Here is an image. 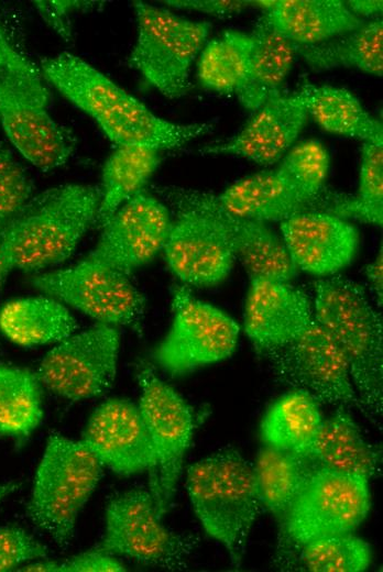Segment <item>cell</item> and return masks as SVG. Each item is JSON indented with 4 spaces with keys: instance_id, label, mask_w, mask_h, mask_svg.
<instances>
[{
    "instance_id": "cell-1",
    "label": "cell",
    "mask_w": 383,
    "mask_h": 572,
    "mask_svg": "<svg viewBox=\"0 0 383 572\" xmlns=\"http://www.w3.org/2000/svg\"><path fill=\"white\" fill-rule=\"evenodd\" d=\"M39 68L46 82L94 119L117 145L172 150L214 130L211 122L176 123L157 117L108 76L69 52L43 58Z\"/></svg>"
},
{
    "instance_id": "cell-2",
    "label": "cell",
    "mask_w": 383,
    "mask_h": 572,
    "mask_svg": "<svg viewBox=\"0 0 383 572\" xmlns=\"http://www.w3.org/2000/svg\"><path fill=\"white\" fill-rule=\"evenodd\" d=\"M314 316L342 351L364 417L381 426L383 322L364 287L339 274L313 282Z\"/></svg>"
},
{
    "instance_id": "cell-3",
    "label": "cell",
    "mask_w": 383,
    "mask_h": 572,
    "mask_svg": "<svg viewBox=\"0 0 383 572\" xmlns=\"http://www.w3.org/2000/svg\"><path fill=\"white\" fill-rule=\"evenodd\" d=\"M100 189L65 184L32 196L7 221L4 251L12 270L37 272L68 258L96 224Z\"/></svg>"
},
{
    "instance_id": "cell-4",
    "label": "cell",
    "mask_w": 383,
    "mask_h": 572,
    "mask_svg": "<svg viewBox=\"0 0 383 572\" xmlns=\"http://www.w3.org/2000/svg\"><path fill=\"white\" fill-rule=\"evenodd\" d=\"M185 487L203 528L223 546L238 570L264 508L252 464L234 448L218 450L188 466Z\"/></svg>"
},
{
    "instance_id": "cell-5",
    "label": "cell",
    "mask_w": 383,
    "mask_h": 572,
    "mask_svg": "<svg viewBox=\"0 0 383 572\" xmlns=\"http://www.w3.org/2000/svg\"><path fill=\"white\" fill-rule=\"evenodd\" d=\"M370 507L368 481L317 469L278 519L274 566L281 571L298 570V553L305 543L324 536L353 531Z\"/></svg>"
},
{
    "instance_id": "cell-6",
    "label": "cell",
    "mask_w": 383,
    "mask_h": 572,
    "mask_svg": "<svg viewBox=\"0 0 383 572\" xmlns=\"http://www.w3.org/2000/svg\"><path fill=\"white\" fill-rule=\"evenodd\" d=\"M102 468L80 440L58 432L48 436L26 515L59 547L69 546L78 515L95 491Z\"/></svg>"
},
{
    "instance_id": "cell-7",
    "label": "cell",
    "mask_w": 383,
    "mask_h": 572,
    "mask_svg": "<svg viewBox=\"0 0 383 572\" xmlns=\"http://www.w3.org/2000/svg\"><path fill=\"white\" fill-rule=\"evenodd\" d=\"M172 215L163 248L172 273L185 286L209 287L231 272L236 255L219 221L203 206L196 189L153 185Z\"/></svg>"
},
{
    "instance_id": "cell-8",
    "label": "cell",
    "mask_w": 383,
    "mask_h": 572,
    "mask_svg": "<svg viewBox=\"0 0 383 572\" xmlns=\"http://www.w3.org/2000/svg\"><path fill=\"white\" fill-rule=\"evenodd\" d=\"M136 380L140 388L138 406L155 459L149 491L158 516L163 518L173 504L199 417L149 362H139Z\"/></svg>"
},
{
    "instance_id": "cell-9",
    "label": "cell",
    "mask_w": 383,
    "mask_h": 572,
    "mask_svg": "<svg viewBox=\"0 0 383 572\" xmlns=\"http://www.w3.org/2000/svg\"><path fill=\"white\" fill-rule=\"evenodd\" d=\"M133 8L138 36L129 65L164 97H183L190 87L192 64L212 25L142 1H135Z\"/></svg>"
},
{
    "instance_id": "cell-10",
    "label": "cell",
    "mask_w": 383,
    "mask_h": 572,
    "mask_svg": "<svg viewBox=\"0 0 383 572\" xmlns=\"http://www.w3.org/2000/svg\"><path fill=\"white\" fill-rule=\"evenodd\" d=\"M105 521L103 536L94 549L165 570L185 569L199 542L195 535L167 528L145 488L112 496L106 506Z\"/></svg>"
},
{
    "instance_id": "cell-11",
    "label": "cell",
    "mask_w": 383,
    "mask_h": 572,
    "mask_svg": "<svg viewBox=\"0 0 383 572\" xmlns=\"http://www.w3.org/2000/svg\"><path fill=\"white\" fill-rule=\"evenodd\" d=\"M171 327L154 348V363L172 377L229 358L237 348L240 327L221 309L199 300L185 285L172 292Z\"/></svg>"
},
{
    "instance_id": "cell-12",
    "label": "cell",
    "mask_w": 383,
    "mask_h": 572,
    "mask_svg": "<svg viewBox=\"0 0 383 572\" xmlns=\"http://www.w3.org/2000/svg\"><path fill=\"white\" fill-rule=\"evenodd\" d=\"M262 355L291 389L308 394L319 405L357 409L364 416L348 362L315 316L295 338Z\"/></svg>"
},
{
    "instance_id": "cell-13",
    "label": "cell",
    "mask_w": 383,
    "mask_h": 572,
    "mask_svg": "<svg viewBox=\"0 0 383 572\" xmlns=\"http://www.w3.org/2000/svg\"><path fill=\"white\" fill-rule=\"evenodd\" d=\"M30 284L98 322L124 326L142 334L145 298L129 276L84 258L65 270L34 274Z\"/></svg>"
},
{
    "instance_id": "cell-14",
    "label": "cell",
    "mask_w": 383,
    "mask_h": 572,
    "mask_svg": "<svg viewBox=\"0 0 383 572\" xmlns=\"http://www.w3.org/2000/svg\"><path fill=\"white\" fill-rule=\"evenodd\" d=\"M119 344V328L98 322L57 342L35 373L43 386L61 397L101 396L114 382Z\"/></svg>"
},
{
    "instance_id": "cell-15",
    "label": "cell",
    "mask_w": 383,
    "mask_h": 572,
    "mask_svg": "<svg viewBox=\"0 0 383 572\" xmlns=\"http://www.w3.org/2000/svg\"><path fill=\"white\" fill-rule=\"evenodd\" d=\"M44 78L0 79V121L6 135L32 165L51 170L64 165L74 139L47 111Z\"/></svg>"
},
{
    "instance_id": "cell-16",
    "label": "cell",
    "mask_w": 383,
    "mask_h": 572,
    "mask_svg": "<svg viewBox=\"0 0 383 572\" xmlns=\"http://www.w3.org/2000/svg\"><path fill=\"white\" fill-rule=\"evenodd\" d=\"M171 227L168 208L143 189L101 227L98 243L86 258L130 276L163 251Z\"/></svg>"
},
{
    "instance_id": "cell-17",
    "label": "cell",
    "mask_w": 383,
    "mask_h": 572,
    "mask_svg": "<svg viewBox=\"0 0 383 572\" xmlns=\"http://www.w3.org/2000/svg\"><path fill=\"white\" fill-rule=\"evenodd\" d=\"M80 441L113 473L130 476L153 471L155 459L139 406L111 398L91 414Z\"/></svg>"
},
{
    "instance_id": "cell-18",
    "label": "cell",
    "mask_w": 383,
    "mask_h": 572,
    "mask_svg": "<svg viewBox=\"0 0 383 572\" xmlns=\"http://www.w3.org/2000/svg\"><path fill=\"white\" fill-rule=\"evenodd\" d=\"M280 229L295 267L318 278L338 274L358 252L355 226L327 212L298 213L282 221Z\"/></svg>"
},
{
    "instance_id": "cell-19",
    "label": "cell",
    "mask_w": 383,
    "mask_h": 572,
    "mask_svg": "<svg viewBox=\"0 0 383 572\" xmlns=\"http://www.w3.org/2000/svg\"><path fill=\"white\" fill-rule=\"evenodd\" d=\"M313 318V301L302 289L287 282L251 278L243 327L259 355L291 341Z\"/></svg>"
},
{
    "instance_id": "cell-20",
    "label": "cell",
    "mask_w": 383,
    "mask_h": 572,
    "mask_svg": "<svg viewBox=\"0 0 383 572\" xmlns=\"http://www.w3.org/2000/svg\"><path fill=\"white\" fill-rule=\"evenodd\" d=\"M308 119L298 91L280 92L265 101L231 139L204 147V154H230L260 165L280 161L292 147Z\"/></svg>"
},
{
    "instance_id": "cell-21",
    "label": "cell",
    "mask_w": 383,
    "mask_h": 572,
    "mask_svg": "<svg viewBox=\"0 0 383 572\" xmlns=\"http://www.w3.org/2000/svg\"><path fill=\"white\" fill-rule=\"evenodd\" d=\"M197 190V189H196ZM203 206L219 221L232 250L251 278L289 283L297 274L282 238L265 222L237 217L225 210L215 194L197 190Z\"/></svg>"
},
{
    "instance_id": "cell-22",
    "label": "cell",
    "mask_w": 383,
    "mask_h": 572,
    "mask_svg": "<svg viewBox=\"0 0 383 572\" xmlns=\"http://www.w3.org/2000/svg\"><path fill=\"white\" fill-rule=\"evenodd\" d=\"M286 40L313 45L358 29L365 21L340 0L252 1Z\"/></svg>"
},
{
    "instance_id": "cell-23",
    "label": "cell",
    "mask_w": 383,
    "mask_h": 572,
    "mask_svg": "<svg viewBox=\"0 0 383 572\" xmlns=\"http://www.w3.org/2000/svg\"><path fill=\"white\" fill-rule=\"evenodd\" d=\"M304 453L319 468L368 482L381 472V450L364 439L350 410L342 407H336L335 413L322 419Z\"/></svg>"
},
{
    "instance_id": "cell-24",
    "label": "cell",
    "mask_w": 383,
    "mask_h": 572,
    "mask_svg": "<svg viewBox=\"0 0 383 572\" xmlns=\"http://www.w3.org/2000/svg\"><path fill=\"white\" fill-rule=\"evenodd\" d=\"M216 197L228 212L265 223H281L298 213L318 211L313 204L304 200L276 169L243 177Z\"/></svg>"
},
{
    "instance_id": "cell-25",
    "label": "cell",
    "mask_w": 383,
    "mask_h": 572,
    "mask_svg": "<svg viewBox=\"0 0 383 572\" xmlns=\"http://www.w3.org/2000/svg\"><path fill=\"white\" fill-rule=\"evenodd\" d=\"M250 35L253 45L248 73L234 95L247 110L254 112L282 92L295 52L292 43L276 31L264 14L258 18Z\"/></svg>"
},
{
    "instance_id": "cell-26",
    "label": "cell",
    "mask_w": 383,
    "mask_h": 572,
    "mask_svg": "<svg viewBox=\"0 0 383 572\" xmlns=\"http://www.w3.org/2000/svg\"><path fill=\"white\" fill-rule=\"evenodd\" d=\"M76 329L66 305L47 295L15 298L0 308V333L21 346L57 343Z\"/></svg>"
},
{
    "instance_id": "cell-27",
    "label": "cell",
    "mask_w": 383,
    "mask_h": 572,
    "mask_svg": "<svg viewBox=\"0 0 383 572\" xmlns=\"http://www.w3.org/2000/svg\"><path fill=\"white\" fill-rule=\"evenodd\" d=\"M292 45L315 72L344 67L374 76L383 74V23L379 19L318 44Z\"/></svg>"
},
{
    "instance_id": "cell-28",
    "label": "cell",
    "mask_w": 383,
    "mask_h": 572,
    "mask_svg": "<svg viewBox=\"0 0 383 572\" xmlns=\"http://www.w3.org/2000/svg\"><path fill=\"white\" fill-rule=\"evenodd\" d=\"M298 92L308 117L325 131L362 142L383 143L381 122L373 119L348 89L305 82Z\"/></svg>"
},
{
    "instance_id": "cell-29",
    "label": "cell",
    "mask_w": 383,
    "mask_h": 572,
    "mask_svg": "<svg viewBox=\"0 0 383 572\" xmlns=\"http://www.w3.org/2000/svg\"><path fill=\"white\" fill-rule=\"evenodd\" d=\"M253 473L264 508L280 519L299 490L319 469L304 452L263 444L258 451Z\"/></svg>"
},
{
    "instance_id": "cell-30",
    "label": "cell",
    "mask_w": 383,
    "mask_h": 572,
    "mask_svg": "<svg viewBox=\"0 0 383 572\" xmlns=\"http://www.w3.org/2000/svg\"><path fill=\"white\" fill-rule=\"evenodd\" d=\"M160 151L145 145H117L102 168L96 224L101 228L124 202L144 189L160 164Z\"/></svg>"
},
{
    "instance_id": "cell-31",
    "label": "cell",
    "mask_w": 383,
    "mask_h": 572,
    "mask_svg": "<svg viewBox=\"0 0 383 572\" xmlns=\"http://www.w3.org/2000/svg\"><path fill=\"white\" fill-rule=\"evenodd\" d=\"M322 415L308 394L291 389L266 410L260 430L263 444L304 452L316 435Z\"/></svg>"
},
{
    "instance_id": "cell-32",
    "label": "cell",
    "mask_w": 383,
    "mask_h": 572,
    "mask_svg": "<svg viewBox=\"0 0 383 572\" xmlns=\"http://www.w3.org/2000/svg\"><path fill=\"white\" fill-rule=\"evenodd\" d=\"M41 382L25 367L0 364V436L28 438L43 418Z\"/></svg>"
},
{
    "instance_id": "cell-33",
    "label": "cell",
    "mask_w": 383,
    "mask_h": 572,
    "mask_svg": "<svg viewBox=\"0 0 383 572\" xmlns=\"http://www.w3.org/2000/svg\"><path fill=\"white\" fill-rule=\"evenodd\" d=\"M252 45L250 33L234 30L209 41L197 65L199 82L219 94H236L244 82Z\"/></svg>"
},
{
    "instance_id": "cell-34",
    "label": "cell",
    "mask_w": 383,
    "mask_h": 572,
    "mask_svg": "<svg viewBox=\"0 0 383 572\" xmlns=\"http://www.w3.org/2000/svg\"><path fill=\"white\" fill-rule=\"evenodd\" d=\"M276 170L306 201L318 211H326L328 188L326 179L330 158L318 140H305L292 146L281 158Z\"/></svg>"
},
{
    "instance_id": "cell-35",
    "label": "cell",
    "mask_w": 383,
    "mask_h": 572,
    "mask_svg": "<svg viewBox=\"0 0 383 572\" xmlns=\"http://www.w3.org/2000/svg\"><path fill=\"white\" fill-rule=\"evenodd\" d=\"M370 544L350 532L324 536L305 543L298 553V570L310 572H361L369 568Z\"/></svg>"
},
{
    "instance_id": "cell-36",
    "label": "cell",
    "mask_w": 383,
    "mask_h": 572,
    "mask_svg": "<svg viewBox=\"0 0 383 572\" xmlns=\"http://www.w3.org/2000/svg\"><path fill=\"white\" fill-rule=\"evenodd\" d=\"M339 215L346 220L381 227L383 223V143L363 142L359 186L355 195L344 194Z\"/></svg>"
},
{
    "instance_id": "cell-37",
    "label": "cell",
    "mask_w": 383,
    "mask_h": 572,
    "mask_svg": "<svg viewBox=\"0 0 383 572\" xmlns=\"http://www.w3.org/2000/svg\"><path fill=\"white\" fill-rule=\"evenodd\" d=\"M33 196V184L12 151L0 144V223L10 220Z\"/></svg>"
},
{
    "instance_id": "cell-38",
    "label": "cell",
    "mask_w": 383,
    "mask_h": 572,
    "mask_svg": "<svg viewBox=\"0 0 383 572\" xmlns=\"http://www.w3.org/2000/svg\"><path fill=\"white\" fill-rule=\"evenodd\" d=\"M47 556V548L23 528L0 526V572L18 570L28 562Z\"/></svg>"
},
{
    "instance_id": "cell-39",
    "label": "cell",
    "mask_w": 383,
    "mask_h": 572,
    "mask_svg": "<svg viewBox=\"0 0 383 572\" xmlns=\"http://www.w3.org/2000/svg\"><path fill=\"white\" fill-rule=\"evenodd\" d=\"M124 564L110 553L94 548L62 561L61 572H122Z\"/></svg>"
},
{
    "instance_id": "cell-40",
    "label": "cell",
    "mask_w": 383,
    "mask_h": 572,
    "mask_svg": "<svg viewBox=\"0 0 383 572\" xmlns=\"http://www.w3.org/2000/svg\"><path fill=\"white\" fill-rule=\"evenodd\" d=\"M9 78H42V74L10 44L0 26V79Z\"/></svg>"
},
{
    "instance_id": "cell-41",
    "label": "cell",
    "mask_w": 383,
    "mask_h": 572,
    "mask_svg": "<svg viewBox=\"0 0 383 572\" xmlns=\"http://www.w3.org/2000/svg\"><path fill=\"white\" fill-rule=\"evenodd\" d=\"M167 6L179 9L207 13L218 18H231L244 9L251 1H233V0H167Z\"/></svg>"
},
{
    "instance_id": "cell-42",
    "label": "cell",
    "mask_w": 383,
    "mask_h": 572,
    "mask_svg": "<svg viewBox=\"0 0 383 572\" xmlns=\"http://www.w3.org/2000/svg\"><path fill=\"white\" fill-rule=\"evenodd\" d=\"M40 15L48 23L65 41L70 36L68 13L76 8L86 7L90 2L85 1H33Z\"/></svg>"
},
{
    "instance_id": "cell-43",
    "label": "cell",
    "mask_w": 383,
    "mask_h": 572,
    "mask_svg": "<svg viewBox=\"0 0 383 572\" xmlns=\"http://www.w3.org/2000/svg\"><path fill=\"white\" fill-rule=\"evenodd\" d=\"M365 277L369 282L371 293L373 294L376 305L382 306L383 302V253L380 249L379 253L364 268Z\"/></svg>"
},
{
    "instance_id": "cell-44",
    "label": "cell",
    "mask_w": 383,
    "mask_h": 572,
    "mask_svg": "<svg viewBox=\"0 0 383 572\" xmlns=\"http://www.w3.org/2000/svg\"><path fill=\"white\" fill-rule=\"evenodd\" d=\"M348 9L358 18H371L382 13L383 2L381 0H350L344 2Z\"/></svg>"
},
{
    "instance_id": "cell-45",
    "label": "cell",
    "mask_w": 383,
    "mask_h": 572,
    "mask_svg": "<svg viewBox=\"0 0 383 572\" xmlns=\"http://www.w3.org/2000/svg\"><path fill=\"white\" fill-rule=\"evenodd\" d=\"M62 561L47 558L37 559L21 565L17 571L28 572H61Z\"/></svg>"
},
{
    "instance_id": "cell-46",
    "label": "cell",
    "mask_w": 383,
    "mask_h": 572,
    "mask_svg": "<svg viewBox=\"0 0 383 572\" xmlns=\"http://www.w3.org/2000/svg\"><path fill=\"white\" fill-rule=\"evenodd\" d=\"M7 221L0 223V294L3 289L7 277L12 270L10 263L8 261L6 251H4V230H6ZM1 349V343H0Z\"/></svg>"
},
{
    "instance_id": "cell-47",
    "label": "cell",
    "mask_w": 383,
    "mask_h": 572,
    "mask_svg": "<svg viewBox=\"0 0 383 572\" xmlns=\"http://www.w3.org/2000/svg\"><path fill=\"white\" fill-rule=\"evenodd\" d=\"M21 486V482L10 481L0 483V502L6 497L18 491Z\"/></svg>"
}]
</instances>
